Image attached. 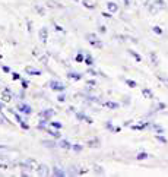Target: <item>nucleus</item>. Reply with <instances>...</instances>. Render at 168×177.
I'll return each instance as SVG.
<instances>
[{"label": "nucleus", "instance_id": "35", "mask_svg": "<svg viewBox=\"0 0 168 177\" xmlns=\"http://www.w3.org/2000/svg\"><path fill=\"white\" fill-rule=\"evenodd\" d=\"M102 16H105V18H111V15H110V13H105V12H104V13H102Z\"/></svg>", "mask_w": 168, "mask_h": 177}, {"label": "nucleus", "instance_id": "28", "mask_svg": "<svg viewBox=\"0 0 168 177\" xmlns=\"http://www.w3.org/2000/svg\"><path fill=\"white\" fill-rule=\"evenodd\" d=\"M73 150H75V151H80V150H82V146L78 145V144H75V145H73Z\"/></svg>", "mask_w": 168, "mask_h": 177}, {"label": "nucleus", "instance_id": "9", "mask_svg": "<svg viewBox=\"0 0 168 177\" xmlns=\"http://www.w3.org/2000/svg\"><path fill=\"white\" fill-rule=\"evenodd\" d=\"M69 78H72V79H75V81H80L82 79V75L78 72H73V70H70L69 72Z\"/></svg>", "mask_w": 168, "mask_h": 177}, {"label": "nucleus", "instance_id": "33", "mask_svg": "<svg viewBox=\"0 0 168 177\" xmlns=\"http://www.w3.org/2000/svg\"><path fill=\"white\" fill-rule=\"evenodd\" d=\"M88 73H89V75H96V72H95V70H92V69H89V70H88Z\"/></svg>", "mask_w": 168, "mask_h": 177}, {"label": "nucleus", "instance_id": "41", "mask_svg": "<svg viewBox=\"0 0 168 177\" xmlns=\"http://www.w3.org/2000/svg\"><path fill=\"white\" fill-rule=\"evenodd\" d=\"M2 108H3V105H2V103H0V110H2Z\"/></svg>", "mask_w": 168, "mask_h": 177}, {"label": "nucleus", "instance_id": "6", "mask_svg": "<svg viewBox=\"0 0 168 177\" xmlns=\"http://www.w3.org/2000/svg\"><path fill=\"white\" fill-rule=\"evenodd\" d=\"M47 37H48V31H47V28H41V31H39V40L45 43L47 41Z\"/></svg>", "mask_w": 168, "mask_h": 177}, {"label": "nucleus", "instance_id": "14", "mask_svg": "<svg viewBox=\"0 0 168 177\" xmlns=\"http://www.w3.org/2000/svg\"><path fill=\"white\" fill-rule=\"evenodd\" d=\"M82 5H84L86 9H94V7H95V5H92V3L88 2V0H82Z\"/></svg>", "mask_w": 168, "mask_h": 177}, {"label": "nucleus", "instance_id": "10", "mask_svg": "<svg viewBox=\"0 0 168 177\" xmlns=\"http://www.w3.org/2000/svg\"><path fill=\"white\" fill-rule=\"evenodd\" d=\"M59 146H62V148H64V150H70V148H73V145L69 144L67 141H59Z\"/></svg>", "mask_w": 168, "mask_h": 177}, {"label": "nucleus", "instance_id": "19", "mask_svg": "<svg viewBox=\"0 0 168 177\" xmlns=\"http://www.w3.org/2000/svg\"><path fill=\"white\" fill-rule=\"evenodd\" d=\"M43 144H44L45 146H48V148H54V146H56V144H54V142H51V141H44Z\"/></svg>", "mask_w": 168, "mask_h": 177}, {"label": "nucleus", "instance_id": "12", "mask_svg": "<svg viewBox=\"0 0 168 177\" xmlns=\"http://www.w3.org/2000/svg\"><path fill=\"white\" fill-rule=\"evenodd\" d=\"M53 174H54V176H64L66 173L63 171L62 168H59V167H54V168H53Z\"/></svg>", "mask_w": 168, "mask_h": 177}, {"label": "nucleus", "instance_id": "22", "mask_svg": "<svg viewBox=\"0 0 168 177\" xmlns=\"http://www.w3.org/2000/svg\"><path fill=\"white\" fill-rule=\"evenodd\" d=\"M76 60H78V61H84L85 60V56L82 54V53H79V54L76 56Z\"/></svg>", "mask_w": 168, "mask_h": 177}, {"label": "nucleus", "instance_id": "32", "mask_svg": "<svg viewBox=\"0 0 168 177\" xmlns=\"http://www.w3.org/2000/svg\"><path fill=\"white\" fill-rule=\"evenodd\" d=\"M12 75H13V79H19V73H12Z\"/></svg>", "mask_w": 168, "mask_h": 177}, {"label": "nucleus", "instance_id": "37", "mask_svg": "<svg viewBox=\"0 0 168 177\" xmlns=\"http://www.w3.org/2000/svg\"><path fill=\"white\" fill-rule=\"evenodd\" d=\"M56 31H63V28L59 27V25H56Z\"/></svg>", "mask_w": 168, "mask_h": 177}, {"label": "nucleus", "instance_id": "18", "mask_svg": "<svg viewBox=\"0 0 168 177\" xmlns=\"http://www.w3.org/2000/svg\"><path fill=\"white\" fill-rule=\"evenodd\" d=\"M148 157H149V155L146 154V152H139V154H137V160H146Z\"/></svg>", "mask_w": 168, "mask_h": 177}, {"label": "nucleus", "instance_id": "25", "mask_svg": "<svg viewBox=\"0 0 168 177\" xmlns=\"http://www.w3.org/2000/svg\"><path fill=\"white\" fill-rule=\"evenodd\" d=\"M152 29H154V32H157V34H162V31H161V28H159V27H154Z\"/></svg>", "mask_w": 168, "mask_h": 177}, {"label": "nucleus", "instance_id": "38", "mask_svg": "<svg viewBox=\"0 0 168 177\" xmlns=\"http://www.w3.org/2000/svg\"><path fill=\"white\" fill-rule=\"evenodd\" d=\"M159 79H161V81H164V82H167V83H168V79H167V78H161V76H159Z\"/></svg>", "mask_w": 168, "mask_h": 177}, {"label": "nucleus", "instance_id": "8", "mask_svg": "<svg viewBox=\"0 0 168 177\" xmlns=\"http://www.w3.org/2000/svg\"><path fill=\"white\" fill-rule=\"evenodd\" d=\"M25 70H27V73H28V75H32V76H38V75H41V70H38V69H32V67H27Z\"/></svg>", "mask_w": 168, "mask_h": 177}, {"label": "nucleus", "instance_id": "21", "mask_svg": "<svg viewBox=\"0 0 168 177\" xmlns=\"http://www.w3.org/2000/svg\"><path fill=\"white\" fill-rule=\"evenodd\" d=\"M51 126L54 127V129H62V123H57V122H53V123H51Z\"/></svg>", "mask_w": 168, "mask_h": 177}, {"label": "nucleus", "instance_id": "30", "mask_svg": "<svg viewBox=\"0 0 168 177\" xmlns=\"http://www.w3.org/2000/svg\"><path fill=\"white\" fill-rule=\"evenodd\" d=\"M21 126L23 127V129H29V126L27 124V123H23V122H21Z\"/></svg>", "mask_w": 168, "mask_h": 177}, {"label": "nucleus", "instance_id": "5", "mask_svg": "<svg viewBox=\"0 0 168 177\" xmlns=\"http://www.w3.org/2000/svg\"><path fill=\"white\" fill-rule=\"evenodd\" d=\"M19 111H21V113H25V114H31V113H32V108H31L28 104H21L19 105Z\"/></svg>", "mask_w": 168, "mask_h": 177}, {"label": "nucleus", "instance_id": "17", "mask_svg": "<svg viewBox=\"0 0 168 177\" xmlns=\"http://www.w3.org/2000/svg\"><path fill=\"white\" fill-rule=\"evenodd\" d=\"M47 133H50L51 136H54V138H59V139H60V133L56 132V130H51V129H47Z\"/></svg>", "mask_w": 168, "mask_h": 177}, {"label": "nucleus", "instance_id": "11", "mask_svg": "<svg viewBox=\"0 0 168 177\" xmlns=\"http://www.w3.org/2000/svg\"><path fill=\"white\" fill-rule=\"evenodd\" d=\"M107 7H108V11H110V12H116V11H117V5H116L114 2H108V3H107Z\"/></svg>", "mask_w": 168, "mask_h": 177}, {"label": "nucleus", "instance_id": "34", "mask_svg": "<svg viewBox=\"0 0 168 177\" xmlns=\"http://www.w3.org/2000/svg\"><path fill=\"white\" fill-rule=\"evenodd\" d=\"M107 29H105V27H100V32H105Z\"/></svg>", "mask_w": 168, "mask_h": 177}, {"label": "nucleus", "instance_id": "2", "mask_svg": "<svg viewBox=\"0 0 168 177\" xmlns=\"http://www.w3.org/2000/svg\"><path fill=\"white\" fill-rule=\"evenodd\" d=\"M50 88L54 89V91H64V89H66V86H64V83H62V82L51 81V82H50Z\"/></svg>", "mask_w": 168, "mask_h": 177}, {"label": "nucleus", "instance_id": "13", "mask_svg": "<svg viewBox=\"0 0 168 177\" xmlns=\"http://www.w3.org/2000/svg\"><path fill=\"white\" fill-rule=\"evenodd\" d=\"M10 94V89H5V94H3V101H10L12 98V95Z\"/></svg>", "mask_w": 168, "mask_h": 177}, {"label": "nucleus", "instance_id": "20", "mask_svg": "<svg viewBox=\"0 0 168 177\" xmlns=\"http://www.w3.org/2000/svg\"><path fill=\"white\" fill-rule=\"evenodd\" d=\"M85 63H86L88 66L94 65V61H92V57H91V56H86V57H85Z\"/></svg>", "mask_w": 168, "mask_h": 177}, {"label": "nucleus", "instance_id": "40", "mask_svg": "<svg viewBox=\"0 0 168 177\" xmlns=\"http://www.w3.org/2000/svg\"><path fill=\"white\" fill-rule=\"evenodd\" d=\"M124 3H126V5H129V3H130V0H124Z\"/></svg>", "mask_w": 168, "mask_h": 177}, {"label": "nucleus", "instance_id": "31", "mask_svg": "<svg viewBox=\"0 0 168 177\" xmlns=\"http://www.w3.org/2000/svg\"><path fill=\"white\" fill-rule=\"evenodd\" d=\"M64 100H66V97H64V95H59V101H64Z\"/></svg>", "mask_w": 168, "mask_h": 177}, {"label": "nucleus", "instance_id": "15", "mask_svg": "<svg viewBox=\"0 0 168 177\" xmlns=\"http://www.w3.org/2000/svg\"><path fill=\"white\" fill-rule=\"evenodd\" d=\"M104 105H105V107H108V108H117V107H118L117 103H111V101H107V103H104Z\"/></svg>", "mask_w": 168, "mask_h": 177}, {"label": "nucleus", "instance_id": "7", "mask_svg": "<svg viewBox=\"0 0 168 177\" xmlns=\"http://www.w3.org/2000/svg\"><path fill=\"white\" fill-rule=\"evenodd\" d=\"M78 119L79 120H85V122L86 123H94V120H92V119H91V117H88L86 116V114H84V113H78Z\"/></svg>", "mask_w": 168, "mask_h": 177}, {"label": "nucleus", "instance_id": "29", "mask_svg": "<svg viewBox=\"0 0 168 177\" xmlns=\"http://www.w3.org/2000/svg\"><path fill=\"white\" fill-rule=\"evenodd\" d=\"M151 57H152V60H154V65H158V63H157V56H155L154 53H152Z\"/></svg>", "mask_w": 168, "mask_h": 177}, {"label": "nucleus", "instance_id": "36", "mask_svg": "<svg viewBox=\"0 0 168 177\" xmlns=\"http://www.w3.org/2000/svg\"><path fill=\"white\" fill-rule=\"evenodd\" d=\"M0 168H7V166H6V164H3V162H0Z\"/></svg>", "mask_w": 168, "mask_h": 177}, {"label": "nucleus", "instance_id": "26", "mask_svg": "<svg viewBox=\"0 0 168 177\" xmlns=\"http://www.w3.org/2000/svg\"><path fill=\"white\" fill-rule=\"evenodd\" d=\"M157 139L159 141V142H162V144H167V139L164 138V136H157Z\"/></svg>", "mask_w": 168, "mask_h": 177}, {"label": "nucleus", "instance_id": "42", "mask_svg": "<svg viewBox=\"0 0 168 177\" xmlns=\"http://www.w3.org/2000/svg\"><path fill=\"white\" fill-rule=\"evenodd\" d=\"M2 148H5V146H3V145H0V150H2Z\"/></svg>", "mask_w": 168, "mask_h": 177}, {"label": "nucleus", "instance_id": "4", "mask_svg": "<svg viewBox=\"0 0 168 177\" xmlns=\"http://www.w3.org/2000/svg\"><path fill=\"white\" fill-rule=\"evenodd\" d=\"M37 173L41 174V176H47V174L50 173V170H48V167H47V166L41 164V166H38V168H37Z\"/></svg>", "mask_w": 168, "mask_h": 177}, {"label": "nucleus", "instance_id": "16", "mask_svg": "<svg viewBox=\"0 0 168 177\" xmlns=\"http://www.w3.org/2000/svg\"><path fill=\"white\" fill-rule=\"evenodd\" d=\"M142 92H143V95H145L146 98H152V97H154V95H152V92L148 88H143V89H142Z\"/></svg>", "mask_w": 168, "mask_h": 177}, {"label": "nucleus", "instance_id": "1", "mask_svg": "<svg viewBox=\"0 0 168 177\" xmlns=\"http://www.w3.org/2000/svg\"><path fill=\"white\" fill-rule=\"evenodd\" d=\"M86 40H88V43H89L91 45H94V47H98V48L102 47V43L98 40V37H96L95 34H88V35H86Z\"/></svg>", "mask_w": 168, "mask_h": 177}, {"label": "nucleus", "instance_id": "39", "mask_svg": "<svg viewBox=\"0 0 168 177\" xmlns=\"http://www.w3.org/2000/svg\"><path fill=\"white\" fill-rule=\"evenodd\" d=\"M88 85H95V81H88Z\"/></svg>", "mask_w": 168, "mask_h": 177}, {"label": "nucleus", "instance_id": "23", "mask_svg": "<svg viewBox=\"0 0 168 177\" xmlns=\"http://www.w3.org/2000/svg\"><path fill=\"white\" fill-rule=\"evenodd\" d=\"M126 83H127L129 86H132V88H134V86H136V82H134V81H130V79H127V81H126Z\"/></svg>", "mask_w": 168, "mask_h": 177}, {"label": "nucleus", "instance_id": "3", "mask_svg": "<svg viewBox=\"0 0 168 177\" xmlns=\"http://www.w3.org/2000/svg\"><path fill=\"white\" fill-rule=\"evenodd\" d=\"M39 116L43 117V119H47V120H48L50 117L54 116V110H51V108H48V110H43V111H41V114H39Z\"/></svg>", "mask_w": 168, "mask_h": 177}, {"label": "nucleus", "instance_id": "27", "mask_svg": "<svg viewBox=\"0 0 168 177\" xmlns=\"http://www.w3.org/2000/svg\"><path fill=\"white\" fill-rule=\"evenodd\" d=\"M22 86H23V89L28 88V81L27 79H22Z\"/></svg>", "mask_w": 168, "mask_h": 177}, {"label": "nucleus", "instance_id": "24", "mask_svg": "<svg viewBox=\"0 0 168 177\" xmlns=\"http://www.w3.org/2000/svg\"><path fill=\"white\" fill-rule=\"evenodd\" d=\"M129 53H130V54H132V56H133V57H134V59H136V60H137V61H140V56H137V54H136V53H134V51H132V50H130Z\"/></svg>", "mask_w": 168, "mask_h": 177}]
</instances>
